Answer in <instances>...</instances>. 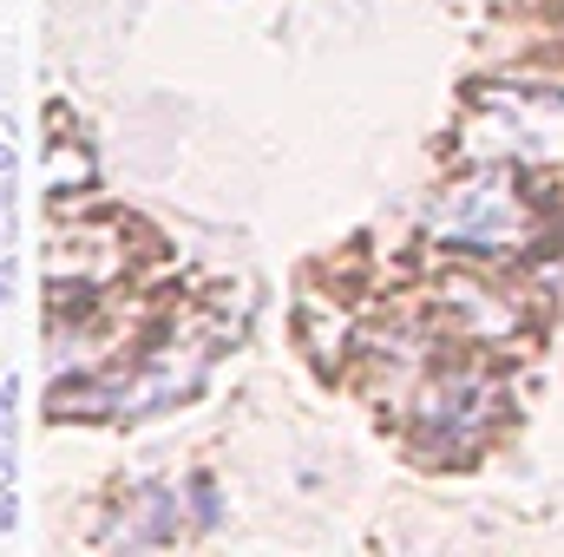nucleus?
<instances>
[{
    "label": "nucleus",
    "instance_id": "1",
    "mask_svg": "<svg viewBox=\"0 0 564 557\" xmlns=\"http://www.w3.org/2000/svg\"><path fill=\"white\" fill-rule=\"evenodd\" d=\"M426 237L466 256H525L545 237V217L512 164H486L453 190H440V204L426 210Z\"/></svg>",
    "mask_w": 564,
    "mask_h": 557
},
{
    "label": "nucleus",
    "instance_id": "2",
    "mask_svg": "<svg viewBox=\"0 0 564 557\" xmlns=\"http://www.w3.org/2000/svg\"><path fill=\"white\" fill-rule=\"evenodd\" d=\"M499 401H506L499 374H486V368H446V374L426 381L421 401H414V433H421V446L433 459H466L499 426Z\"/></svg>",
    "mask_w": 564,
    "mask_h": 557
},
{
    "label": "nucleus",
    "instance_id": "3",
    "mask_svg": "<svg viewBox=\"0 0 564 557\" xmlns=\"http://www.w3.org/2000/svg\"><path fill=\"white\" fill-rule=\"evenodd\" d=\"M433 315H446V328L453 335H466V341H506L512 328H519V302L506 295V288H492V282H446L440 295H433Z\"/></svg>",
    "mask_w": 564,
    "mask_h": 557
},
{
    "label": "nucleus",
    "instance_id": "4",
    "mask_svg": "<svg viewBox=\"0 0 564 557\" xmlns=\"http://www.w3.org/2000/svg\"><path fill=\"white\" fill-rule=\"evenodd\" d=\"M177 525H184L177 499H171L164 485H151V492L139 499V525H126L119 538H126V545H171V538H177Z\"/></svg>",
    "mask_w": 564,
    "mask_h": 557
},
{
    "label": "nucleus",
    "instance_id": "5",
    "mask_svg": "<svg viewBox=\"0 0 564 557\" xmlns=\"http://www.w3.org/2000/svg\"><path fill=\"white\" fill-rule=\"evenodd\" d=\"M191 499H197V525H217V485H210V472L191 479Z\"/></svg>",
    "mask_w": 564,
    "mask_h": 557
},
{
    "label": "nucleus",
    "instance_id": "6",
    "mask_svg": "<svg viewBox=\"0 0 564 557\" xmlns=\"http://www.w3.org/2000/svg\"><path fill=\"white\" fill-rule=\"evenodd\" d=\"M13 394H20V381H0V439H13Z\"/></svg>",
    "mask_w": 564,
    "mask_h": 557
},
{
    "label": "nucleus",
    "instance_id": "7",
    "mask_svg": "<svg viewBox=\"0 0 564 557\" xmlns=\"http://www.w3.org/2000/svg\"><path fill=\"white\" fill-rule=\"evenodd\" d=\"M13 525H20V499H13V485H7V492H0V532H13Z\"/></svg>",
    "mask_w": 564,
    "mask_h": 557
},
{
    "label": "nucleus",
    "instance_id": "8",
    "mask_svg": "<svg viewBox=\"0 0 564 557\" xmlns=\"http://www.w3.org/2000/svg\"><path fill=\"white\" fill-rule=\"evenodd\" d=\"M7 485H13V446L0 439V492H7Z\"/></svg>",
    "mask_w": 564,
    "mask_h": 557
},
{
    "label": "nucleus",
    "instance_id": "9",
    "mask_svg": "<svg viewBox=\"0 0 564 557\" xmlns=\"http://www.w3.org/2000/svg\"><path fill=\"white\" fill-rule=\"evenodd\" d=\"M0 171H13V151H7V144H0Z\"/></svg>",
    "mask_w": 564,
    "mask_h": 557
},
{
    "label": "nucleus",
    "instance_id": "10",
    "mask_svg": "<svg viewBox=\"0 0 564 557\" xmlns=\"http://www.w3.org/2000/svg\"><path fill=\"white\" fill-rule=\"evenodd\" d=\"M0 302H7V276H0Z\"/></svg>",
    "mask_w": 564,
    "mask_h": 557
},
{
    "label": "nucleus",
    "instance_id": "11",
    "mask_svg": "<svg viewBox=\"0 0 564 557\" xmlns=\"http://www.w3.org/2000/svg\"><path fill=\"white\" fill-rule=\"evenodd\" d=\"M7 446H13V439H7Z\"/></svg>",
    "mask_w": 564,
    "mask_h": 557
}]
</instances>
